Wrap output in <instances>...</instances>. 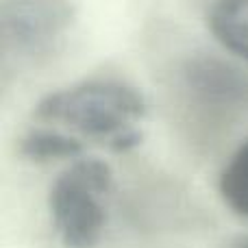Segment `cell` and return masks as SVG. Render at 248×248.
Instances as JSON below:
<instances>
[{
	"label": "cell",
	"instance_id": "1",
	"mask_svg": "<svg viewBox=\"0 0 248 248\" xmlns=\"http://www.w3.org/2000/svg\"><path fill=\"white\" fill-rule=\"evenodd\" d=\"M146 111L144 96L120 81H83L50 92L35 105L37 120L63 124L113 150L140 146Z\"/></svg>",
	"mask_w": 248,
	"mask_h": 248
},
{
	"label": "cell",
	"instance_id": "4",
	"mask_svg": "<svg viewBox=\"0 0 248 248\" xmlns=\"http://www.w3.org/2000/svg\"><path fill=\"white\" fill-rule=\"evenodd\" d=\"M207 26L220 46L248 63V0H216Z\"/></svg>",
	"mask_w": 248,
	"mask_h": 248
},
{
	"label": "cell",
	"instance_id": "6",
	"mask_svg": "<svg viewBox=\"0 0 248 248\" xmlns=\"http://www.w3.org/2000/svg\"><path fill=\"white\" fill-rule=\"evenodd\" d=\"M222 202L233 214L248 218V140L227 161L218 179Z\"/></svg>",
	"mask_w": 248,
	"mask_h": 248
},
{
	"label": "cell",
	"instance_id": "3",
	"mask_svg": "<svg viewBox=\"0 0 248 248\" xmlns=\"http://www.w3.org/2000/svg\"><path fill=\"white\" fill-rule=\"evenodd\" d=\"M74 22L77 11L70 0H2L0 48L4 65H33L55 57Z\"/></svg>",
	"mask_w": 248,
	"mask_h": 248
},
{
	"label": "cell",
	"instance_id": "2",
	"mask_svg": "<svg viewBox=\"0 0 248 248\" xmlns=\"http://www.w3.org/2000/svg\"><path fill=\"white\" fill-rule=\"evenodd\" d=\"M113 172L105 161L78 157L55 179L48 194L52 229L65 248H96L107 229Z\"/></svg>",
	"mask_w": 248,
	"mask_h": 248
},
{
	"label": "cell",
	"instance_id": "5",
	"mask_svg": "<svg viewBox=\"0 0 248 248\" xmlns=\"http://www.w3.org/2000/svg\"><path fill=\"white\" fill-rule=\"evenodd\" d=\"M20 153L33 161H50V159H78L83 155L81 140L50 128H33L20 141Z\"/></svg>",
	"mask_w": 248,
	"mask_h": 248
},
{
	"label": "cell",
	"instance_id": "7",
	"mask_svg": "<svg viewBox=\"0 0 248 248\" xmlns=\"http://www.w3.org/2000/svg\"><path fill=\"white\" fill-rule=\"evenodd\" d=\"M242 248H248V242H246V244H244V246H242Z\"/></svg>",
	"mask_w": 248,
	"mask_h": 248
}]
</instances>
